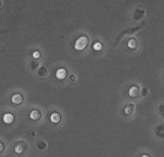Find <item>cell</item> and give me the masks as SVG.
Returning <instances> with one entry per match:
<instances>
[{"label": "cell", "instance_id": "8", "mask_svg": "<svg viewBox=\"0 0 164 157\" xmlns=\"http://www.w3.org/2000/svg\"><path fill=\"white\" fill-rule=\"evenodd\" d=\"M128 46L130 47L131 49H135V47H136V46H137V42H136V41L135 40H130L129 41V43H128Z\"/></svg>", "mask_w": 164, "mask_h": 157}, {"label": "cell", "instance_id": "11", "mask_svg": "<svg viewBox=\"0 0 164 157\" xmlns=\"http://www.w3.org/2000/svg\"><path fill=\"white\" fill-rule=\"evenodd\" d=\"M33 56L34 58H38L40 56V54H39V52H34L33 54Z\"/></svg>", "mask_w": 164, "mask_h": 157}, {"label": "cell", "instance_id": "2", "mask_svg": "<svg viewBox=\"0 0 164 157\" xmlns=\"http://www.w3.org/2000/svg\"><path fill=\"white\" fill-rule=\"evenodd\" d=\"M13 120V116L11 114H5L3 116V122L6 124L11 123Z\"/></svg>", "mask_w": 164, "mask_h": 157}, {"label": "cell", "instance_id": "7", "mask_svg": "<svg viewBox=\"0 0 164 157\" xmlns=\"http://www.w3.org/2000/svg\"><path fill=\"white\" fill-rule=\"evenodd\" d=\"M138 93V89L137 88L136 86H133L129 90V94H130L132 97H135V96Z\"/></svg>", "mask_w": 164, "mask_h": 157}, {"label": "cell", "instance_id": "9", "mask_svg": "<svg viewBox=\"0 0 164 157\" xmlns=\"http://www.w3.org/2000/svg\"><path fill=\"white\" fill-rule=\"evenodd\" d=\"M22 151H23V148H22V147L21 145H17L15 147V152L16 153H19H19H21L22 152Z\"/></svg>", "mask_w": 164, "mask_h": 157}, {"label": "cell", "instance_id": "12", "mask_svg": "<svg viewBox=\"0 0 164 157\" xmlns=\"http://www.w3.org/2000/svg\"><path fill=\"white\" fill-rule=\"evenodd\" d=\"M2 148H3V147H2V145L0 143V151H1L2 150Z\"/></svg>", "mask_w": 164, "mask_h": 157}, {"label": "cell", "instance_id": "5", "mask_svg": "<svg viewBox=\"0 0 164 157\" xmlns=\"http://www.w3.org/2000/svg\"><path fill=\"white\" fill-rule=\"evenodd\" d=\"M50 120L52 123H57L59 122L60 120V116L58 114H57V113H53V114H52L51 116H50Z\"/></svg>", "mask_w": 164, "mask_h": 157}, {"label": "cell", "instance_id": "10", "mask_svg": "<svg viewBox=\"0 0 164 157\" xmlns=\"http://www.w3.org/2000/svg\"><path fill=\"white\" fill-rule=\"evenodd\" d=\"M93 48H94V49H96V50H100V49H101L102 46H101V44L100 43H96L94 44V46H93Z\"/></svg>", "mask_w": 164, "mask_h": 157}, {"label": "cell", "instance_id": "6", "mask_svg": "<svg viewBox=\"0 0 164 157\" xmlns=\"http://www.w3.org/2000/svg\"><path fill=\"white\" fill-rule=\"evenodd\" d=\"M30 117L32 119H34V120H35V119H38L40 117L39 112L38 111H36V110L32 111L31 113H30Z\"/></svg>", "mask_w": 164, "mask_h": 157}, {"label": "cell", "instance_id": "1", "mask_svg": "<svg viewBox=\"0 0 164 157\" xmlns=\"http://www.w3.org/2000/svg\"><path fill=\"white\" fill-rule=\"evenodd\" d=\"M87 38L86 36H81L79 38H78L75 43V49L77 50H82L84 49L86 46L87 45Z\"/></svg>", "mask_w": 164, "mask_h": 157}, {"label": "cell", "instance_id": "4", "mask_svg": "<svg viewBox=\"0 0 164 157\" xmlns=\"http://www.w3.org/2000/svg\"><path fill=\"white\" fill-rule=\"evenodd\" d=\"M11 100L15 104H19L22 101V97L20 94H14L11 98Z\"/></svg>", "mask_w": 164, "mask_h": 157}, {"label": "cell", "instance_id": "3", "mask_svg": "<svg viewBox=\"0 0 164 157\" xmlns=\"http://www.w3.org/2000/svg\"><path fill=\"white\" fill-rule=\"evenodd\" d=\"M56 77L58 78V79H64V78L66 76V71H65V69H58V70L56 72Z\"/></svg>", "mask_w": 164, "mask_h": 157}]
</instances>
